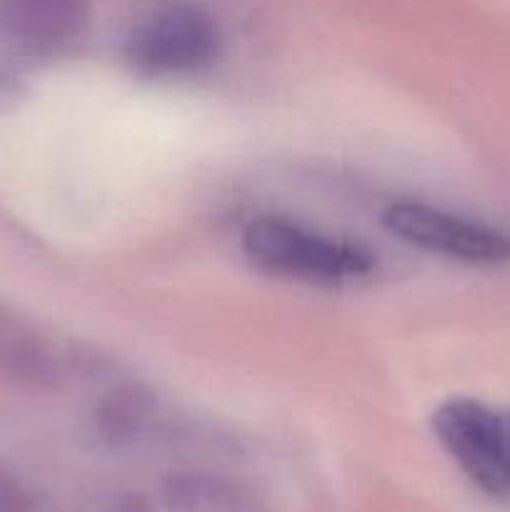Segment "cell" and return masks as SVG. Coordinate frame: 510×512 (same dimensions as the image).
Returning a JSON list of instances; mask_svg holds the SVG:
<instances>
[{
  "label": "cell",
  "mask_w": 510,
  "mask_h": 512,
  "mask_svg": "<svg viewBox=\"0 0 510 512\" xmlns=\"http://www.w3.org/2000/svg\"><path fill=\"white\" fill-rule=\"evenodd\" d=\"M433 433L465 478L493 498L510 495V408L450 398L433 413Z\"/></svg>",
  "instance_id": "obj_3"
},
{
  "label": "cell",
  "mask_w": 510,
  "mask_h": 512,
  "mask_svg": "<svg viewBox=\"0 0 510 512\" xmlns=\"http://www.w3.org/2000/svg\"><path fill=\"white\" fill-rule=\"evenodd\" d=\"M155 418V400L138 385L113 388L98 400L93 410L95 438L108 445H125L138 440Z\"/></svg>",
  "instance_id": "obj_8"
},
{
  "label": "cell",
  "mask_w": 510,
  "mask_h": 512,
  "mask_svg": "<svg viewBox=\"0 0 510 512\" xmlns=\"http://www.w3.org/2000/svg\"><path fill=\"white\" fill-rule=\"evenodd\" d=\"M0 512H38L33 490L5 468H0Z\"/></svg>",
  "instance_id": "obj_9"
},
{
  "label": "cell",
  "mask_w": 510,
  "mask_h": 512,
  "mask_svg": "<svg viewBox=\"0 0 510 512\" xmlns=\"http://www.w3.org/2000/svg\"><path fill=\"white\" fill-rule=\"evenodd\" d=\"M165 512H270L255 490L228 475L178 470L160 485Z\"/></svg>",
  "instance_id": "obj_7"
},
{
  "label": "cell",
  "mask_w": 510,
  "mask_h": 512,
  "mask_svg": "<svg viewBox=\"0 0 510 512\" xmlns=\"http://www.w3.org/2000/svg\"><path fill=\"white\" fill-rule=\"evenodd\" d=\"M223 55V30L195 3H168L138 20L125 40V60L145 78L205 73Z\"/></svg>",
  "instance_id": "obj_2"
},
{
  "label": "cell",
  "mask_w": 510,
  "mask_h": 512,
  "mask_svg": "<svg viewBox=\"0 0 510 512\" xmlns=\"http://www.w3.org/2000/svg\"><path fill=\"white\" fill-rule=\"evenodd\" d=\"M25 85L20 78L18 58L0 43V108L15 103L23 95Z\"/></svg>",
  "instance_id": "obj_10"
},
{
  "label": "cell",
  "mask_w": 510,
  "mask_h": 512,
  "mask_svg": "<svg viewBox=\"0 0 510 512\" xmlns=\"http://www.w3.org/2000/svg\"><path fill=\"white\" fill-rule=\"evenodd\" d=\"M70 355L33 320L0 303V375L30 388H55L68 378Z\"/></svg>",
  "instance_id": "obj_6"
},
{
  "label": "cell",
  "mask_w": 510,
  "mask_h": 512,
  "mask_svg": "<svg viewBox=\"0 0 510 512\" xmlns=\"http://www.w3.org/2000/svg\"><path fill=\"white\" fill-rule=\"evenodd\" d=\"M240 243L253 268L295 283L340 285L365 278L375 265L363 245L328 238L278 215L250 220Z\"/></svg>",
  "instance_id": "obj_1"
},
{
  "label": "cell",
  "mask_w": 510,
  "mask_h": 512,
  "mask_svg": "<svg viewBox=\"0 0 510 512\" xmlns=\"http://www.w3.org/2000/svg\"><path fill=\"white\" fill-rule=\"evenodd\" d=\"M90 15V0H0V43L18 60H53L83 38Z\"/></svg>",
  "instance_id": "obj_5"
},
{
  "label": "cell",
  "mask_w": 510,
  "mask_h": 512,
  "mask_svg": "<svg viewBox=\"0 0 510 512\" xmlns=\"http://www.w3.org/2000/svg\"><path fill=\"white\" fill-rule=\"evenodd\" d=\"M390 235L410 248L470 265H500L510 260V235L480 220L463 218L425 203H395L383 213Z\"/></svg>",
  "instance_id": "obj_4"
}]
</instances>
